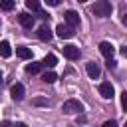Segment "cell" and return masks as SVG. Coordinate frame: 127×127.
Instances as JSON below:
<instances>
[{
	"label": "cell",
	"mask_w": 127,
	"mask_h": 127,
	"mask_svg": "<svg viewBox=\"0 0 127 127\" xmlns=\"http://www.w3.org/2000/svg\"><path fill=\"white\" fill-rule=\"evenodd\" d=\"M0 83H2V71H0Z\"/></svg>",
	"instance_id": "cell-24"
},
{
	"label": "cell",
	"mask_w": 127,
	"mask_h": 127,
	"mask_svg": "<svg viewBox=\"0 0 127 127\" xmlns=\"http://www.w3.org/2000/svg\"><path fill=\"white\" fill-rule=\"evenodd\" d=\"M18 22H20L24 28H28V30H30V28L34 26V16H32V14H28V12H20V14H18Z\"/></svg>",
	"instance_id": "cell-8"
},
{
	"label": "cell",
	"mask_w": 127,
	"mask_h": 127,
	"mask_svg": "<svg viewBox=\"0 0 127 127\" xmlns=\"http://www.w3.org/2000/svg\"><path fill=\"white\" fill-rule=\"evenodd\" d=\"M121 107H123V109H127V91H123V93H121Z\"/></svg>",
	"instance_id": "cell-20"
},
{
	"label": "cell",
	"mask_w": 127,
	"mask_h": 127,
	"mask_svg": "<svg viewBox=\"0 0 127 127\" xmlns=\"http://www.w3.org/2000/svg\"><path fill=\"white\" fill-rule=\"evenodd\" d=\"M85 71H87V75H89L91 79H97V77L101 75V69H99V65H97L95 62H87V64H85Z\"/></svg>",
	"instance_id": "cell-7"
},
{
	"label": "cell",
	"mask_w": 127,
	"mask_h": 127,
	"mask_svg": "<svg viewBox=\"0 0 127 127\" xmlns=\"http://www.w3.org/2000/svg\"><path fill=\"white\" fill-rule=\"evenodd\" d=\"M62 111L64 113H79V111H83V103L77 101V99H67L62 105Z\"/></svg>",
	"instance_id": "cell-2"
},
{
	"label": "cell",
	"mask_w": 127,
	"mask_h": 127,
	"mask_svg": "<svg viewBox=\"0 0 127 127\" xmlns=\"http://www.w3.org/2000/svg\"><path fill=\"white\" fill-rule=\"evenodd\" d=\"M40 69H42V64H38V62H32V64H28V65H26V73H32V75H34V73H38Z\"/></svg>",
	"instance_id": "cell-15"
},
{
	"label": "cell",
	"mask_w": 127,
	"mask_h": 127,
	"mask_svg": "<svg viewBox=\"0 0 127 127\" xmlns=\"http://www.w3.org/2000/svg\"><path fill=\"white\" fill-rule=\"evenodd\" d=\"M0 56H2V58H10V56H12V48H10V44H8L6 40L0 42Z\"/></svg>",
	"instance_id": "cell-14"
},
{
	"label": "cell",
	"mask_w": 127,
	"mask_h": 127,
	"mask_svg": "<svg viewBox=\"0 0 127 127\" xmlns=\"http://www.w3.org/2000/svg\"><path fill=\"white\" fill-rule=\"evenodd\" d=\"M16 56L22 58V60H32V50L26 48V46H18L16 48Z\"/></svg>",
	"instance_id": "cell-12"
},
{
	"label": "cell",
	"mask_w": 127,
	"mask_h": 127,
	"mask_svg": "<svg viewBox=\"0 0 127 127\" xmlns=\"http://www.w3.org/2000/svg\"><path fill=\"white\" fill-rule=\"evenodd\" d=\"M32 103H34V105H48V99H44V97H36Z\"/></svg>",
	"instance_id": "cell-19"
},
{
	"label": "cell",
	"mask_w": 127,
	"mask_h": 127,
	"mask_svg": "<svg viewBox=\"0 0 127 127\" xmlns=\"http://www.w3.org/2000/svg\"><path fill=\"white\" fill-rule=\"evenodd\" d=\"M36 34H38V38H40L42 42H50V40H52V30H50L46 24H42V26L38 28V32H36Z\"/></svg>",
	"instance_id": "cell-10"
},
{
	"label": "cell",
	"mask_w": 127,
	"mask_h": 127,
	"mask_svg": "<svg viewBox=\"0 0 127 127\" xmlns=\"http://www.w3.org/2000/svg\"><path fill=\"white\" fill-rule=\"evenodd\" d=\"M99 52H101V56H103L105 60H109V58H113L115 48H113L109 42H101V44H99Z\"/></svg>",
	"instance_id": "cell-9"
},
{
	"label": "cell",
	"mask_w": 127,
	"mask_h": 127,
	"mask_svg": "<svg viewBox=\"0 0 127 127\" xmlns=\"http://www.w3.org/2000/svg\"><path fill=\"white\" fill-rule=\"evenodd\" d=\"M79 2H87V0H79Z\"/></svg>",
	"instance_id": "cell-25"
},
{
	"label": "cell",
	"mask_w": 127,
	"mask_h": 127,
	"mask_svg": "<svg viewBox=\"0 0 127 127\" xmlns=\"http://www.w3.org/2000/svg\"><path fill=\"white\" fill-rule=\"evenodd\" d=\"M115 125H117L115 121H105V123H103V127H115Z\"/></svg>",
	"instance_id": "cell-23"
},
{
	"label": "cell",
	"mask_w": 127,
	"mask_h": 127,
	"mask_svg": "<svg viewBox=\"0 0 127 127\" xmlns=\"http://www.w3.org/2000/svg\"><path fill=\"white\" fill-rule=\"evenodd\" d=\"M107 67H109V69H115V67H117V64L113 62V58H109V60H107Z\"/></svg>",
	"instance_id": "cell-21"
},
{
	"label": "cell",
	"mask_w": 127,
	"mask_h": 127,
	"mask_svg": "<svg viewBox=\"0 0 127 127\" xmlns=\"http://www.w3.org/2000/svg\"><path fill=\"white\" fill-rule=\"evenodd\" d=\"M64 18H65V22H67V26H71V28H75V26H79V14H77L75 10H67V12L64 14Z\"/></svg>",
	"instance_id": "cell-5"
},
{
	"label": "cell",
	"mask_w": 127,
	"mask_h": 127,
	"mask_svg": "<svg viewBox=\"0 0 127 127\" xmlns=\"http://www.w3.org/2000/svg\"><path fill=\"white\" fill-rule=\"evenodd\" d=\"M111 12H113V6L109 0H97L91 6V14L99 16V18H107V16H111Z\"/></svg>",
	"instance_id": "cell-1"
},
{
	"label": "cell",
	"mask_w": 127,
	"mask_h": 127,
	"mask_svg": "<svg viewBox=\"0 0 127 127\" xmlns=\"http://www.w3.org/2000/svg\"><path fill=\"white\" fill-rule=\"evenodd\" d=\"M64 56L67 60H77L79 58V48L73 46V44H67V46H64Z\"/></svg>",
	"instance_id": "cell-6"
},
{
	"label": "cell",
	"mask_w": 127,
	"mask_h": 127,
	"mask_svg": "<svg viewBox=\"0 0 127 127\" xmlns=\"http://www.w3.org/2000/svg\"><path fill=\"white\" fill-rule=\"evenodd\" d=\"M14 4H16V0H0V8L6 10V12H10L14 8Z\"/></svg>",
	"instance_id": "cell-17"
},
{
	"label": "cell",
	"mask_w": 127,
	"mask_h": 127,
	"mask_svg": "<svg viewBox=\"0 0 127 127\" xmlns=\"http://www.w3.org/2000/svg\"><path fill=\"white\" fill-rule=\"evenodd\" d=\"M42 79H44V81H46V83H54V81H56V79H58V75H56V73H54V71H52V69H50V71H46V73H44V75H42Z\"/></svg>",
	"instance_id": "cell-16"
},
{
	"label": "cell",
	"mask_w": 127,
	"mask_h": 127,
	"mask_svg": "<svg viewBox=\"0 0 127 127\" xmlns=\"http://www.w3.org/2000/svg\"><path fill=\"white\" fill-rule=\"evenodd\" d=\"M26 8L32 10V12H38L40 10V0H26Z\"/></svg>",
	"instance_id": "cell-18"
},
{
	"label": "cell",
	"mask_w": 127,
	"mask_h": 127,
	"mask_svg": "<svg viewBox=\"0 0 127 127\" xmlns=\"http://www.w3.org/2000/svg\"><path fill=\"white\" fill-rule=\"evenodd\" d=\"M56 34H58L62 40H69V38H73V36H75L73 28H71V26H67V24H58V26H56Z\"/></svg>",
	"instance_id": "cell-3"
},
{
	"label": "cell",
	"mask_w": 127,
	"mask_h": 127,
	"mask_svg": "<svg viewBox=\"0 0 127 127\" xmlns=\"http://www.w3.org/2000/svg\"><path fill=\"white\" fill-rule=\"evenodd\" d=\"M56 64H58V58H56L54 54H48V56L42 60V67H50V69H52Z\"/></svg>",
	"instance_id": "cell-13"
},
{
	"label": "cell",
	"mask_w": 127,
	"mask_h": 127,
	"mask_svg": "<svg viewBox=\"0 0 127 127\" xmlns=\"http://www.w3.org/2000/svg\"><path fill=\"white\" fill-rule=\"evenodd\" d=\"M113 93H115V89H113V83L111 81H101L99 83V95L103 99H111Z\"/></svg>",
	"instance_id": "cell-4"
},
{
	"label": "cell",
	"mask_w": 127,
	"mask_h": 127,
	"mask_svg": "<svg viewBox=\"0 0 127 127\" xmlns=\"http://www.w3.org/2000/svg\"><path fill=\"white\" fill-rule=\"evenodd\" d=\"M24 85L22 83H14L12 85V89H10V93H12V99H16V101H20L22 97H24Z\"/></svg>",
	"instance_id": "cell-11"
},
{
	"label": "cell",
	"mask_w": 127,
	"mask_h": 127,
	"mask_svg": "<svg viewBox=\"0 0 127 127\" xmlns=\"http://www.w3.org/2000/svg\"><path fill=\"white\" fill-rule=\"evenodd\" d=\"M44 2H46L48 6H58V4H60V0H44Z\"/></svg>",
	"instance_id": "cell-22"
}]
</instances>
